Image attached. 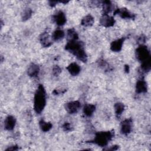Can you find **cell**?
<instances>
[{"instance_id":"obj_4","label":"cell","mask_w":151,"mask_h":151,"mask_svg":"<svg viewBox=\"0 0 151 151\" xmlns=\"http://www.w3.org/2000/svg\"><path fill=\"white\" fill-rule=\"evenodd\" d=\"M135 55L137 60L140 63H143L150 58L149 49L146 45L143 44L139 45V47L136 48L135 51Z\"/></svg>"},{"instance_id":"obj_10","label":"cell","mask_w":151,"mask_h":151,"mask_svg":"<svg viewBox=\"0 0 151 151\" xmlns=\"http://www.w3.org/2000/svg\"><path fill=\"white\" fill-rule=\"evenodd\" d=\"M52 19L54 22L59 26L64 25L67 21L65 14L62 11H59L56 14L53 15Z\"/></svg>"},{"instance_id":"obj_22","label":"cell","mask_w":151,"mask_h":151,"mask_svg":"<svg viewBox=\"0 0 151 151\" xmlns=\"http://www.w3.org/2000/svg\"><path fill=\"white\" fill-rule=\"evenodd\" d=\"M39 126L41 130L44 132H48L52 127V124L50 122H47L44 120H41L39 122Z\"/></svg>"},{"instance_id":"obj_2","label":"cell","mask_w":151,"mask_h":151,"mask_svg":"<svg viewBox=\"0 0 151 151\" xmlns=\"http://www.w3.org/2000/svg\"><path fill=\"white\" fill-rule=\"evenodd\" d=\"M46 105V92L44 86L39 84L34 97V109L37 114H40Z\"/></svg>"},{"instance_id":"obj_19","label":"cell","mask_w":151,"mask_h":151,"mask_svg":"<svg viewBox=\"0 0 151 151\" xmlns=\"http://www.w3.org/2000/svg\"><path fill=\"white\" fill-rule=\"evenodd\" d=\"M65 35V33L63 30L61 29H55L51 36L52 39L55 41H58L61 40H62Z\"/></svg>"},{"instance_id":"obj_28","label":"cell","mask_w":151,"mask_h":151,"mask_svg":"<svg viewBox=\"0 0 151 151\" xmlns=\"http://www.w3.org/2000/svg\"><path fill=\"white\" fill-rule=\"evenodd\" d=\"M146 39V36H145V35H143V34H142V35H140L139 37V38H138L137 42H138V43L140 44V45H142V44H143V43L145 42Z\"/></svg>"},{"instance_id":"obj_16","label":"cell","mask_w":151,"mask_h":151,"mask_svg":"<svg viewBox=\"0 0 151 151\" xmlns=\"http://www.w3.org/2000/svg\"><path fill=\"white\" fill-rule=\"evenodd\" d=\"M94 22V18L90 14H88L84 17L81 21V25L84 27H91Z\"/></svg>"},{"instance_id":"obj_20","label":"cell","mask_w":151,"mask_h":151,"mask_svg":"<svg viewBox=\"0 0 151 151\" xmlns=\"http://www.w3.org/2000/svg\"><path fill=\"white\" fill-rule=\"evenodd\" d=\"M67 38L68 41H76L78 38V35L74 28H70L67 32Z\"/></svg>"},{"instance_id":"obj_13","label":"cell","mask_w":151,"mask_h":151,"mask_svg":"<svg viewBox=\"0 0 151 151\" xmlns=\"http://www.w3.org/2000/svg\"><path fill=\"white\" fill-rule=\"evenodd\" d=\"M16 124L15 118L11 115L8 116L4 120V127L7 130H12Z\"/></svg>"},{"instance_id":"obj_6","label":"cell","mask_w":151,"mask_h":151,"mask_svg":"<svg viewBox=\"0 0 151 151\" xmlns=\"http://www.w3.org/2000/svg\"><path fill=\"white\" fill-rule=\"evenodd\" d=\"M115 15H119L123 19H134L135 15L132 13L130 11H129L126 8H118L116 9L114 12Z\"/></svg>"},{"instance_id":"obj_7","label":"cell","mask_w":151,"mask_h":151,"mask_svg":"<svg viewBox=\"0 0 151 151\" xmlns=\"http://www.w3.org/2000/svg\"><path fill=\"white\" fill-rule=\"evenodd\" d=\"M132 126V119H126L122 122L120 124V132L122 134L127 135L131 132Z\"/></svg>"},{"instance_id":"obj_21","label":"cell","mask_w":151,"mask_h":151,"mask_svg":"<svg viewBox=\"0 0 151 151\" xmlns=\"http://www.w3.org/2000/svg\"><path fill=\"white\" fill-rule=\"evenodd\" d=\"M114 111H115V114H116V116L119 117L123 113L125 107H124V105L122 103L117 102L114 104Z\"/></svg>"},{"instance_id":"obj_9","label":"cell","mask_w":151,"mask_h":151,"mask_svg":"<svg viewBox=\"0 0 151 151\" xmlns=\"http://www.w3.org/2000/svg\"><path fill=\"white\" fill-rule=\"evenodd\" d=\"M100 24L106 28L111 27L114 25L115 19L113 17L109 15H103L100 19Z\"/></svg>"},{"instance_id":"obj_18","label":"cell","mask_w":151,"mask_h":151,"mask_svg":"<svg viewBox=\"0 0 151 151\" xmlns=\"http://www.w3.org/2000/svg\"><path fill=\"white\" fill-rule=\"evenodd\" d=\"M96 110V106L93 104H87L83 107L84 114L88 117H90L93 115Z\"/></svg>"},{"instance_id":"obj_32","label":"cell","mask_w":151,"mask_h":151,"mask_svg":"<svg viewBox=\"0 0 151 151\" xmlns=\"http://www.w3.org/2000/svg\"><path fill=\"white\" fill-rule=\"evenodd\" d=\"M124 71L126 72V73H128L129 71V66L128 65H126L124 66Z\"/></svg>"},{"instance_id":"obj_30","label":"cell","mask_w":151,"mask_h":151,"mask_svg":"<svg viewBox=\"0 0 151 151\" xmlns=\"http://www.w3.org/2000/svg\"><path fill=\"white\" fill-rule=\"evenodd\" d=\"M118 146L117 145H114V146H112L110 148H108V149H105L104 150H116L118 149Z\"/></svg>"},{"instance_id":"obj_5","label":"cell","mask_w":151,"mask_h":151,"mask_svg":"<svg viewBox=\"0 0 151 151\" xmlns=\"http://www.w3.org/2000/svg\"><path fill=\"white\" fill-rule=\"evenodd\" d=\"M65 109L69 114H75L78 112L81 107V103L79 101H71L65 103Z\"/></svg>"},{"instance_id":"obj_27","label":"cell","mask_w":151,"mask_h":151,"mask_svg":"<svg viewBox=\"0 0 151 151\" xmlns=\"http://www.w3.org/2000/svg\"><path fill=\"white\" fill-rule=\"evenodd\" d=\"M63 129L65 132H70L72 130L71 124L68 122H65L63 125Z\"/></svg>"},{"instance_id":"obj_29","label":"cell","mask_w":151,"mask_h":151,"mask_svg":"<svg viewBox=\"0 0 151 151\" xmlns=\"http://www.w3.org/2000/svg\"><path fill=\"white\" fill-rule=\"evenodd\" d=\"M18 147L17 145H13L8 147L5 150H18Z\"/></svg>"},{"instance_id":"obj_12","label":"cell","mask_w":151,"mask_h":151,"mask_svg":"<svg viewBox=\"0 0 151 151\" xmlns=\"http://www.w3.org/2000/svg\"><path fill=\"white\" fill-rule=\"evenodd\" d=\"M125 38L122 37L121 38L113 41L110 44V50L113 52H119L122 48L123 42Z\"/></svg>"},{"instance_id":"obj_1","label":"cell","mask_w":151,"mask_h":151,"mask_svg":"<svg viewBox=\"0 0 151 151\" xmlns=\"http://www.w3.org/2000/svg\"><path fill=\"white\" fill-rule=\"evenodd\" d=\"M84 44L77 40L68 41L65 49L73 54L78 60L86 63L87 61V55L84 50Z\"/></svg>"},{"instance_id":"obj_15","label":"cell","mask_w":151,"mask_h":151,"mask_svg":"<svg viewBox=\"0 0 151 151\" xmlns=\"http://www.w3.org/2000/svg\"><path fill=\"white\" fill-rule=\"evenodd\" d=\"M66 68L69 73L73 76H77L80 73L81 70L80 67L76 63H72L70 64Z\"/></svg>"},{"instance_id":"obj_3","label":"cell","mask_w":151,"mask_h":151,"mask_svg":"<svg viewBox=\"0 0 151 151\" xmlns=\"http://www.w3.org/2000/svg\"><path fill=\"white\" fill-rule=\"evenodd\" d=\"M113 136V131L99 132L95 134L94 138L89 142L94 143L101 147H104L107 145L108 143L111 140Z\"/></svg>"},{"instance_id":"obj_11","label":"cell","mask_w":151,"mask_h":151,"mask_svg":"<svg viewBox=\"0 0 151 151\" xmlns=\"http://www.w3.org/2000/svg\"><path fill=\"white\" fill-rule=\"evenodd\" d=\"M147 91V83L145 80L142 78L137 80L136 84V92L138 94L145 93Z\"/></svg>"},{"instance_id":"obj_23","label":"cell","mask_w":151,"mask_h":151,"mask_svg":"<svg viewBox=\"0 0 151 151\" xmlns=\"http://www.w3.org/2000/svg\"><path fill=\"white\" fill-rule=\"evenodd\" d=\"M150 68H151V59L150 58H149L146 61L142 63L140 69L143 73H147L150 70Z\"/></svg>"},{"instance_id":"obj_31","label":"cell","mask_w":151,"mask_h":151,"mask_svg":"<svg viewBox=\"0 0 151 151\" xmlns=\"http://www.w3.org/2000/svg\"><path fill=\"white\" fill-rule=\"evenodd\" d=\"M49 2V5L50 6L53 7V6H55L56 5V4H57V1H50L48 2Z\"/></svg>"},{"instance_id":"obj_25","label":"cell","mask_w":151,"mask_h":151,"mask_svg":"<svg viewBox=\"0 0 151 151\" xmlns=\"http://www.w3.org/2000/svg\"><path fill=\"white\" fill-rule=\"evenodd\" d=\"M97 63H98V65L101 68H102L103 70H104L106 71H109L111 70V67L110 66L109 63H107L104 60H103L102 58H100L97 61Z\"/></svg>"},{"instance_id":"obj_26","label":"cell","mask_w":151,"mask_h":151,"mask_svg":"<svg viewBox=\"0 0 151 151\" xmlns=\"http://www.w3.org/2000/svg\"><path fill=\"white\" fill-rule=\"evenodd\" d=\"M61 73V68L60 67V66L55 65L52 67V73L53 76L57 77Z\"/></svg>"},{"instance_id":"obj_14","label":"cell","mask_w":151,"mask_h":151,"mask_svg":"<svg viewBox=\"0 0 151 151\" xmlns=\"http://www.w3.org/2000/svg\"><path fill=\"white\" fill-rule=\"evenodd\" d=\"M40 70V67L37 64L31 63L28 67L27 74L31 77H36L39 74Z\"/></svg>"},{"instance_id":"obj_8","label":"cell","mask_w":151,"mask_h":151,"mask_svg":"<svg viewBox=\"0 0 151 151\" xmlns=\"http://www.w3.org/2000/svg\"><path fill=\"white\" fill-rule=\"evenodd\" d=\"M52 38L47 32H44L41 34L39 37V40L42 47L47 48L52 45Z\"/></svg>"},{"instance_id":"obj_17","label":"cell","mask_w":151,"mask_h":151,"mask_svg":"<svg viewBox=\"0 0 151 151\" xmlns=\"http://www.w3.org/2000/svg\"><path fill=\"white\" fill-rule=\"evenodd\" d=\"M102 8H103V15H108L113 8V5L110 1H104L101 2Z\"/></svg>"},{"instance_id":"obj_24","label":"cell","mask_w":151,"mask_h":151,"mask_svg":"<svg viewBox=\"0 0 151 151\" xmlns=\"http://www.w3.org/2000/svg\"><path fill=\"white\" fill-rule=\"evenodd\" d=\"M32 15V10L29 8H25L21 15V19L22 21H26L28 20Z\"/></svg>"}]
</instances>
